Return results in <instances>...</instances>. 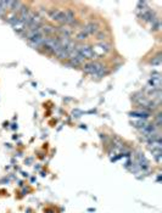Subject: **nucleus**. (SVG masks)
<instances>
[{
  "label": "nucleus",
  "mask_w": 162,
  "mask_h": 213,
  "mask_svg": "<svg viewBox=\"0 0 162 213\" xmlns=\"http://www.w3.org/2000/svg\"><path fill=\"white\" fill-rule=\"evenodd\" d=\"M83 31H84L88 36H89V34H96L98 31H99V26H98L96 23H94V22H90V23H88V24L84 26Z\"/></svg>",
  "instance_id": "6"
},
{
  "label": "nucleus",
  "mask_w": 162,
  "mask_h": 213,
  "mask_svg": "<svg viewBox=\"0 0 162 213\" xmlns=\"http://www.w3.org/2000/svg\"><path fill=\"white\" fill-rule=\"evenodd\" d=\"M92 49H93V51H94L96 58H100V56L106 55L107 53H110L111 46H110V44H107V43H105V41H100V43H98L96 45L92 46Z\"/></svg>",
  "instance_id": "3"
},
{
  "label": "nucleus",
  "mask_w": 162,
  "mask_h": 213,
  "mask_svg": "<svg viewBox=\"0 0 162 213\" xmlns=\"http://www.w3.org/2000/svg\"><path fill=\"white\" fill-rule=\"evenodd\" d=\"M45 38H46V37H45V34L43 33V29H41V32L34 34V36H32L29 39H27V41H28V44H29L32 48L39 49V48H43L44 41H45Z\"/></svg>",
  "instance_id": "2"
},
{
  "label": "nucleus",
  "mask_w": 162,
  "mask_h": 213,
  "mask_svg": "<svg viewBox=\"0 0 162 213\" xmlns=\"http://www.w3.org/2000/svg\"><path fill=\"white\" fill-rule=\"evenodd\" d=\"M83 71L90 76H94V77H104L106 73H107V70L105 68V66L100 63V62H96V61H89V62H85L83 65Z\"/></svg>",
  "instance_id": "1"
},
{
  "label": "nucleus",
  "mask_w": 162,
  "mask_h": 213,
  "mask_svg": "<svg viewBox=\"0 0 162 213\" xmlns=\"http://www.w3.org/2000/svg\"><path fill=\"white\" fill-rule=\"evenodd\" d=\"M49 17L55 21V22H59V23H65L66 22V15H65V11L62 10H58V9H53L49 11Z\"/></svg>",
  "instance_id": "5"
},
{
  "label": "nucleus",
  "mask_w": 162,
  "mask_h": 213,
  "mask_svg": "<svg viewBox=\"0 0 162 213\" xmlns=\"http://www.w3.org/2000/svg\"><path fill=\"white\" fill-rule=\"evenodd\" d=\"M77 50L85 60H95L96 58L92 46H89V45H79V46L77 45Z\"/></svg>",
  "instance_id": "4"
},
{
  "label": "nucleus",
  "mask_w": 162,
  "mask_h": 213,
  "mask_svg": "<svg viewBox=\"0 0 162 213\" xmlns=\"http://www.w3.org/2000/svg\"><path fill=\"white\" fill-rule=\"evenodd\" d=\"M87 37H88V34H87L84 31H82V32H79V33L77 34V39H78V40H84V39H87Z\"/></svg>",
  "instance_id": "10"
},
{
  "label": "nucleus",
  "mask_w": 162,
  "mask_h": 213,
  "mask_svg": "<svg viewBox=\"0 0 162 213\" xmlns=\"http://www.w3.org/2000/svg\"><path fill=\"white\" fill-rule=\"evenodd\" d=\"M65 15H66V22L65 24H73L75 23V14L70 10H66L65 11Z\"/></svg>",
  "instance_id": "7"
},
{
  "label": "nucleus",
  "mask_w": 162,
  "mask_h": 213,
  "mask_svg": "<svg viewBox=\"0 0 162 213\" xmlns=\"http://www.w3.org/2000/svg\"><path fill=\"white\" fill-rule=\"evenodd\" d=\"M132 116L135 117V118H146L149 116L146 112H142V111H135V112H132Z\"/></svg>",
  "instance_id": "8"
},
{
  "label": "nucleus",
  "mask_w": 162,
  "mask_h": 213,
  "mask_svg": "<svg viewBox=\"0 0 162 213\" xmlns=\"http://www.w3.org/2000/svg\"><path fill=\"white\" fill-rule=\"evenodd\" d=\"M151 63H152V65H160V63H161V58H160V55H159V56H156L155 60H152V61H151Z\"/></svg>",
  "instance_id": "11"
},
{
  "label": "nucleus",
  "mask_w": 162,
  "mask_h": 213,
  "mask_svg": "<svg viewBox=\"0 0 162 213\" xmlns=\"http://www.w3.org/2000/svg\"><path fill=\"white\" fill-rule=\"evenodd\" d=\"M6 12V1H0V16Z\"/></svg>",
  "instance_id": "9"
}]
</instances>
